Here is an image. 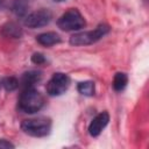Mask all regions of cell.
Masks as SVG:
<instances>
[{"instance_id": "11", "label": "cell", "mask_w": 149, "mask_h": 149, "mask_svg": "<svg viewBox=\"0 0 149 149\" xmlns=\"http://www.w3.org/2000/svg\"><path fill=\"white\" fill-rule=\"evenodd\" d=\"M128 84V76L125 72H116L114 78H113V88L116 92H121L122 90L126 88Z\"/></svg>"}, {"instance_id": "9", "label": "cell", "mask_w": 149, "mask_h": 149, "mask_svg": "<svg viewBox=\"0 0 149 149\" xmlns=\"http://www.w3.org/2000/svg\"><path fill=\"white\" fill-rule=\"evenodd\" d=\"M36 41L38 44L43 45V47H51L55 44L61 43V36L57 33L54 31H47V33H42L40 35L36 36Z\"/></svg>"}, {"instance_id": "15", "label": "cell", "mask_w": 149, "mask_h": 149, "mask_svg": "<svg viewBox=\"0 0 149 149\" xmlns=\"http://www.w3.org/2000/svg\"><path fill=\"white\" fill-rule=\"evenodd\" d=\"M31 62H33L34 64H36V65H42V64L47 63V58H45V56H44L43 54H41V52H35V54H33V56H31Z\"/></svg>"}, {"instance_id": "3", "label": "cell", "mask_w": 149, "mask_h": 149, "mask_svg": "<svg viewBox=\"0 0 149 149\" xmlns=\"http://www.w3.org/2000/svg\"><path fill=\"white\" fill-rule=\"evenodd\" d=\"M21 129L34 137H44L50 134L51 130V120L45 116H40L35 119L23 120L21 123Z\"/></svg>"}, {"instance_id": "5", "label": "cell", "mask_w": 149, "mask_h": 149, "mask_svg": "<svg viewBox=\"0 0 149 149\" xmlns=\"http://www.w3.org/2000/svg\"><path fill=\"white\" fill-rule=\"evenodd\" d=\"M70 86V77L63 72H56L47 83L45 90L50 97H58L66 92Z\"/></svg>"}, {"instance_id": "17", "label": "cell", "mask_w": 149, "mask_h": 149, "mask_svg": "<svg viewBox=\"0 0 149 149\" xmlns=\"http://www.w3.org/2000/svg\"><path fill=\"white\" fill-rule=\"evenodd\" d=\"M6 5V0H0V9H2Z\"/></svg>"}, {"instance_id": "10", "label": "cell", "mask_w": 149, "mask_h": 149, "mask_svg": "<svg viewBox=\"0 0 149 149\" xmlns=\"http://www.w3.org/2000/svg\"><path fill=\"white\" fill-rule=\"evenodd\" d=\"M1 34L10 38H20L22 36V28L15 22H7L1 27Z\"/></svg>"}, {"instance_id": "12", "label": "cell", "mask_w": 149, "mask_h": 149, "mask_svg": "<svg viewBox=\"0 0 149 149\" xmlns=\"http://www.w3.org/2000/svg\"><path fill=\"white\" fill-rule=\"evenodd\" d=\"M77 90L80 94L85 97H92L95 92V85L94 81L92 80H85V81H79L77 85Z\"/></svg>"}, {"instance_id": "1", "label": "cell", "mask_w": 149, "mask_h": 149, "mask_svg": "<svg viewBox=\"0 0 149 149\" xmlns=\"http://www.w3.org/2000/svg\"><path fill=\"white\" fill-rule=\"evenodd\" d=\"M44 106L43 95L34 87L23 88L17 99V109L26 114H34Z\"/></svg>"}, {"instance_id": "16", "label": "cell", "mask_w": 149, "mask_h": 149, "mask_svg": "<svg viewBox=\"0 0 149 149\" xmlns=\"http://www.w3.org/2000/svg\"><path fill=\"white\" fill-rule=\"evenodd\" d=\"M0 148H3V149L14 148V144H13L12 142H9L8 140H5V139H0Z\"/></svg>"}, {"instance_id": "18", "label": "cell", "mask_w": 149, "mask_h": 149, "mask_svg": "<svg viewBox=\"0 0 149 149\" xmlns=\"http://www.w3.org/2000/svg\"><path fill=\"white\" fill-rule=\"evenodd\" d=\"M54 1H56V2H61V1H64V0H54Z\"/></svg>"}, {"instance_id": "13", "label": "cell", "mask_w": 149, "mask_h": 149, "mask_svg": "<svg viewBox=\"0 0 149 149\" xmlns=\"http://www.w3.org/2000/svg\"><path fill=\"white\" fill-rule=\"evenodd\" d=\"M28 2L27 0H13L12 2V12L19 16V17H24L28 10Z\"/></svg>"}, {"instance_id": "8", "label": "cell", "mask_w": 149, "mask_h": 149, "mask_svg": "<svg viewBox=\"0 0 149 149\" xmlns=\"http://www.w3.org/2000/svg\"><path fill=\"white\" fill-rule=\"evenodd\" d=\"M41 79H42V72L40 70H29V71L22 73L21 78L19 79V86L22 87V90L31 88Z\"/></svg>"}, {"instance_id": "14", "label": "cell", "mask_w": 149, "mask_h": 149, "mask_svg": "<svg viewBox=\"0 0 149 149\" xmlns=\"http://www.w3.org/2000/svg\"><path fill=\"white\" fill-rule=\"evenodd\" d=\"M1 86L7 91V92H12L15 91L19 87V79L15 77H5L1 79Z\"/></svg>"}, {"instance_id": "6", "label": "cell", "mask_w": 149, "mask_h": 149, "mask_svg": "<svg viewBox=\"0 0 149 149\" xmlns=\"http://www.w3.org/2000/svg\"><path fill=\"white\" fill-rule=\"evenodd\" d=\"M51 19H52V13L49 9L42 8V9L35 10V12L26 15L23 23L26 27L35 29V28H41V27L49 24Z\"/></svg>"}, {"instance_id": "2", "label": "cell", "mask_w": 149, "mask_h": 149, "mask_svg": "<svg viewBox=\"0 0 149 149\" xmlns=\"http://www.w3.org/2000/svg\"><path fill=\"white\" fill-rule=\"evenodd\" d=\"M109 33V26L105 23H100L95 29L88 30V31H80L77 34H73L70 37V44L74 47H80V45H88L92 43L98 42L101 40L105 35Z\"/></svg>"}, {"instance_id": "4", "label": "cell", "mask_w": 149, "mask_h": 149, "mask_svg": "<svg viewBox=\"0 0 149 149\" xmlns=\"http://www.w3.org/2000/svg\"><path fill=\"white\" fill-rule=\"evenodd\" d=\"M57 26L64 31H74L83 29L86 26V22L78 9L71 8L58 17Z\"/></svg>"}, {"instance_id": "19", "label": "cell", "mask_w": 149, "mask_h": 149, "mask_svg": "<svg viewBox=\"0 0 149 149\" xmlns=\"http://www.w3.org/2000/svg\"><path fill=\"white\" fill-rule=\"evenodd\" d=\"M0 87H1V80H0Z\"/></svg>"}, {"instance_id": "7", "label": "cell", "mask_w": 149, "mask_h": 149, "mask_svg": "<svg viewBox=\"0 0 149 149\" xmlns=\"http://www.w3.org/2000/svg\"><path fill=\"white\" fill-rule=\"evenodd\" d=\"M109 121V114L107 112H101L98 115H95L92 121L88 125V134L93 137H97L101 134V132L105 129V127L108 125Z\"/></svg>"}]
</instances>
